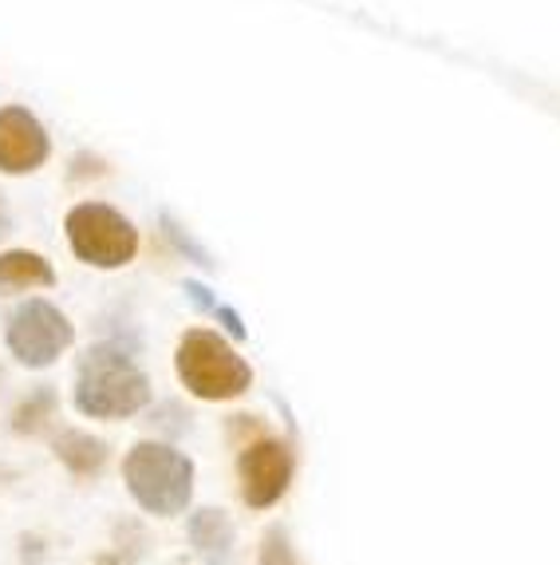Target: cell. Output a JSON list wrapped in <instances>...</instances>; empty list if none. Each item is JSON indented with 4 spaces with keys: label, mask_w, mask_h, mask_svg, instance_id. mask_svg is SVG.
Listing matches in <instances>:
<instances>
[{
    "label": "cell",
    "mask_w": 560,
    "mask_h": 565,
    "mask_svg": "<svg viewBox=\"0 0 560 565\" xmlns=\"http://www.w3.org/2000/svg\"><path fill=\"white\" fill-rule=\"evenodd\" d=\"M91 565H122V562H119V557H115V554H104V557H95Z\"/></svg>",
    "instance_id": "cell-13"
},
{
    "label": "cell",
    "mask_w": 560,
    "mask_h": 565,
    "mask_svg": "<svg viewBox=\"0 0 560 565\" xmlns=\"http://www.w3.org/2000/svg\"><path fill=\"white\" fill-rule=\"evenodd\" d=\"M47 159V131L24 107H0V170L32 174Z\"/></svg>",
    "instance_id": "cell-7"
},
{
    "label": "cell",
    "mask_w": 560,
    "mask_h": 565,
    "mask_svg": "<svg viewBox=\"0 0 560 565\" xmlns=\"http://www.w3.org/2000/svg\"><path fill=\"white\" fill-rule=\"evenodd\" d=\"M122 482L147 514L174 519L194 499V462L166 444H134L122 459Z\"/></svg>",
    "instance_id": "cell-2"
},
{
    "label": "cell",
    "mask_w": 560,
    "mask_h": 565,
    "mask_svg": "<svg viewBox=\"0 0 560 565\" xmlns=\"http://www.w3.org/2000/svg\"><path fill=\"white\" fill-rule=\"evenodd\" d=\"M52 419H56V396H52L47 387H40V392H32V396L12 412V431L40 435Z\"/></svg>",
    "instance_id": "cell-11"
},
{
    "label": "cell",
    "mask_w": 560,
    "mask_h": 565,
    "mask_svg": "<svg viewBox=\"0 0 560 565\" xmlns=\"http://www.w3.org/2000/svg\"><path fill=\"white\" fill-rule=\"evenodd\" d=\"M177 380L186 384L190 396L206 399V404H225L249 392L252 367L237 356V349L225 337L209 329H190L177 340Z\"/></svg>",
    "instance_id": "cell-3"
},
{
    "label": "cell",
    "mask_w": 560,
    "mask_h": 565,
    "mask_svg": "<svg viewBox=\"0 0 560 565\" xmlns=\"http://www.w3.org/2000/svg\"><path fill=\"white\" fill-rule=\"evenodd\" d=\"M56 459L75 479H95L107 467V444L87 431H64L56 439Z\"/></svg>",
    "instance_id": "cell-10"
},
{
    "label": "cell",
    "mask_w": 560,
    "mask_h": 565,
    "mask_svg": "<svg viewBox=\"0 0 560 565\" xmlns=\"http://www.w3.org/2000/svg\"><path fill=\"white\" fill-rule=\"evenodd\" d=\"M261 565H304L297 557V550H292V542H289V534L284 530H269L265 534V542H261V557H257Z\"/></svg>",
    "instance_id": "cell-12"
},
{
    "label": "cell",
    "mask_w": 560,
    "mask_h": 565,
    "mask_svg": "<svg viewBox=\"0 0 560 565\" xmlns=\"http://www.w3.org/2000/svg\"><path fill=\"white\" fill-rule=\"evenodd\" d=\"M72 340H75V324L47 301H24L9 317V352L24 367L56 364L72 349Z\"/></svg>",
    "instance_id": "cell-5"
},
{
    "label": "cell",
    "mask_w": 560,
    "mask_h": 565,
    "mask_svg": "<svg viewBox=\"0 0 560 565\" xmlns=\"http://www.w3.org/2000/svg\"><path fill=\"white\" fill-rule=\"evenodd\" d=\"M52 285H56V269L47 265V257L32 254V249H4L0 254V297L52 289Z\"/></svg>",
    "instance_id": "cell-8"
},
{
    "label": "cell",
    "mask_w": 560,
    "mask_h": 565,
    "mask_svg": "<svg viewBox=\"0 0 560 565\" xmlns=\"http://www.w3.org/2000/svg\"><path fill=\"white\" fill-rule=\"evenodd\" d=\"M150 404V380L139 364L115 344H99L79 360L75 407L87 419H127Z\"/></svg>",
    "instance_id": "cell-1"
},
{
    "label": "cell",
    "mask_w": 560,
    "mask_h": 565,
    "mask_svg": "<svg viewBox=\"0 0 560 565\" xmlns=\"http://www.w3.org/2000/svg\"><path fill=\"white\" fill-rule=\"evenodd\" d=\"M72 254L95 269H122L139 254V230L104 202H79L64 222Z\"/></svg>",
    "instance_id": "cell-4"
},
{
    "label": "cell",
    "mask_w": 560,
    "mask_h": 565,
    "mask_svg": "<svg viewBox=\"0 0 560 565\" xmlns=\"http://www.w3.org/2000/svg\"><path fill=\"white\" fill-rule=\"evenodd\" d=\"M292 471H297V462H292V451L280 439H252V444L241 447L237 455V479H241V499L245 507L252 510H269L277 507L292 487Z\"/></svg>",
    "instance_id": "cell-6"
},
{
    "label": "cell",
    "mask_w": 560,
    "mask_h": 565,
    "mask_svg": "<svg viewBox=\"0 0 560 565\" xmlns=\"http://www.w3.org/2000/svg\"><path fill=\"white\" fill-rule=\"evenodd\" d=\"M9 230V210H4V202H0V234Z\"/></svg>",
    "instance_id": "cell-14"
},
{
    "label": "cell",
    "mask_w": 560,
    "mask_h": 565,
    "mask_svg": "<svg viewBox=\"0 0 560 565\" xmlns=\"http://www.w3.org/2000/svg\"><path fill=\"white\" fill-rule=\"evenodd\" d=\"M234 522H229V514L225 510H197L194 519H190V542H194V550L206 562H225V557L234 554Z\"/></svg>",
    "instance_id": "cell-9"
}]
</instances>
